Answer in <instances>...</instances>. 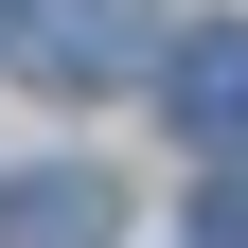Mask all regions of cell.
Instances as JSON below:
<instances>
[{
    "instance_id": "1",
    "label": "cell",
    "mask_w": 248,
    "mask_h": 248,
    "mask_svg": "<svg viewBox=\"0 0 248 248\" xmlns=\"http://www.w3.org/2000/svg\"><path fill=\"white\" fill-rule=\"evenodd\" d=\"M0 18H18V71H53V89H107L160 53V0H0Z\"/></svg>"
},
{
    "instance_id": "2",
    "label": "cell",
    "mask_w": 248,
    "mask_h": 248,
    "mask_svg": "<svg viewBox=\"0 0 248 248\" xmlns=\"http://www.w3.org/2000/svg\"><path fill=\"white\" fill-rule=\"evenodd\" d=\"M160 89H177V124H195V160H248V36H177Z\"/></svg>"
},
{
    "instance_id": "3",
    "label": "cell",
    "mask_w": 248,
    "mask_h": 248,
    "mask_svg": "<svg viewBox=\"0 0 248 248\" xmlns=\"http://www.w3.org/2000/svg\"><path fill=\"white\" fill-rule=\"evenodd\" d=\"M107 231H124V195H107V177H71V160L0 195V248H107Z\"/></svg>"
},
{
    "instance_id": "4",
    "label": "cell",
    "mask_w": 248,
    "mask_h": 248,
    "mask_svg": "<svg viewBox=\"0 0 248 248\" xmlns=\"http://www.w3.org/2000/svg\"><path fill=\"white\" fill-rule=\"evenodd\" d=\"M195 248H248V160H231V177L195 195Z\"/></svg>"
}]
</instances>
